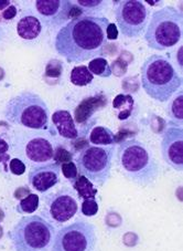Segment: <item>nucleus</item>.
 <instances>
[{
  "label": "nucleus",
  "mask_w": 183,
  "mask_h": 251,
  "mask_svg": "<svg viewBox=\"0 0 183 251\" xmlns=\"http://www.w3.org/2000/svg\"><path fill=\"white\" fill-rule=\"evenodd\" d=\"M105 17L83 16L69 20L55 37L56 52L69 63H81L101 58L107 45Z\"/></svg>",
  "instance_id": "f257e3e1"
},
{
  "label": "nucleus",
  "mask_w": 183,
  "mask_h": 251,
  "mask_svg": "<svg viewBox=\"0 0 183 251\" xmlns=\"http://www.w3.org/2000/svg\"><path fill=\"white\" fill-rule=\"evenodd\" d=\"M117 163L126 178L146 187L154 184L160 174V166L149 147L138 140L121 142L117 147Z\"/></svg>",
  "instance_id": "f03ea898"
},
{
  "label": "nucleus",
  "mask_w": 183,
  "mask_h": 251,
  "mask_svg": "<svg viewBox=\"0 0 183 251\" xmlns=\"http://www.w3.org/2000/svg\"><path fill=\"white\" fill-rule=\"evenodd\" d=\"M182 77L164 55L152 54L141 66V84L148 97L157 102L169 101L182 86Z\"/></svg>",
  "instance_id": "7ed1b4c3"
},
{
  "label": "nucleus",
  "mask_w": 183,
  "mask_h": 251,
  "mask_svg": "<svg viewBox=\"0 0 183 251\" xmlns=\"http://www.w3.org/2000/svg\"><path fill=\"white\" fill-rule=\"evenodd\" d=\"M55 229L41 216H23L8 232L14 251H51Z\"/></svg>",
  "instance_id": "20e7f679"
},
{
  "label": "nucleus",
  "mask_w": 183,
  "mask_h": 251,
  "mask_svg": "<svg viewBox=\"0 0 183 251\" xmlns=\"http://www.w3.org/2000/svg\"><path fill=\"white\" fill-rule=\"evenodd\" d=\"M183 15L172 6L155 11L148 23L145 41L148 48L164 51L178 45L182 38Z\"/></svg>",
  "instance_id": "39448f33"
},
{
  "label": "nucleus",
  "mask_w": 183,
  "mask_h": 251,
  "mask_svg": "<svg viewBox=\"0 0 183 251\" xmlns=\"http://www.w3.org/2000/svg\"><path fill=\"white\" fill-rule=\"evenodd\" d=\"M5 118L12 124L32 129H46L49 125V107L40 95L23 91L7 102Z\"/></svg>",
  "instance_id": "423d86ee"
},
{
  "label": "nucleus",
  "mask_w": 183,
  "mask_h": 251,
  "mask_svg": "<svg viewBox=\"0 0 183 251\" xmlns=\"http://www.w3.org/2000/svg\"><path fill=\"white\" fill-rule=\"evenodd\" d=\"M115 152V145L85 147L76 158L78 174L97 186L105 185L111 177Z\"/></svg>",
  "instance_id": "0eeeda50"
},
{
  "label": "nucleus",
  "mask_w": 183,
  "mask_h": 251,
  "mask_svg": "<svg viewBox=\"0 0 183 251\" xmlns=\"http://www.w3.org/2000/svg\"><path fill=\"white\" fill-rule=\"evenodd\" d=\"M96 247L97 233L94 225L77 220L55 233L51 251H95Z\"/></svg>",
  "instance_id": "6e6552de"
},
{
  "label": "nucleus",
  "mask_w": 183,
  "mask_h": 251,
  "mask_svg": "<svg viewBox=\"0 0 183 251\" xmlns=\"http://www.w3.org/2000/svg\"><path fill=\"white\" fill-rule=\"evenodd\" d=\"M115 18L121 34L135 39L146 31L150 20V10L142 1L123 0L115 7Z\"/></svg>",
  "instance_id": "1a4fd4ad"
},
{
  "label": "nucleus",
  "mask_w": 183,
  "mask_h": 251,
  "mask_svg": "<svg viewBox=\"0 0 183 251\" xmlns=\"http://www.w3.org/2000/svg\"><path fill=\"white\" fill-rule=\"evenodd\" d=\"M163 161L178 172L183 171V129L178 124L169 123L161 140Z\"/></svg>",
  "instance_id": "9d476101"
},
{
  "label": "nucleus",
  "mask_w": 183,
  "mask_h": 251,
  "mask_svg": "<svg viewBox=\"0 0 183 251\" xmlns=\"http://www.w3.org/2000/svg\"><path fill=\"white\" fill-rule=\"evenodd\" d=\"M78 211V202L75 196L69 192H60L46 199L45 214L58 224L72 219Z\"/></svg>",
  "instance_id": "9b49d317"
},
{
  "label": "nucleus",
  "mask_w": 183,
  "mask_h": 251,
  "mask_svg": "<svg viewBox=\"0 0 183 251\" xmlns=\"http://www.w3.org/2000/svg\"><path fill=\"white\" fill-rule=\"evenodd\" d=\"M36 9L46 25L58 27L73 18L74 5L68 0H38Z\"/></svg>",
  "instance_id": "f8f14e48"
},
{
  "label": "nucleus",
  "mask_w": 183,
  "mask_h": 251,
  "mask_svg": "<svg viewBox=\"0 0 183 251\" xmlns=\"http://www.w3.org/2000/svg\"><path fill=\"white\" fill-rule=\"evenodd\" d=\"M61 167L56 163L33 166L29 172L28 180L33 189L46 193L60 181Z\"/></svg>",
  "instance_id": "ddd939ff"
},
{
  "label": "nucleus",
  "mask_w": 183,
  "mask_h": 251,
  "mask_svg": "<svg viewBox=\"0 0 183 251\" xmlns=\"http://www.w3.org/2000/svg\"><path fill=\"white\" fill-rule=\"evenodd\" d=\"M25 155L33 163H46L54 158V150L51 143L43 137H36L25 145Z\"/></svg>",
  "instance_id": "4468645a"
},
{
  "label": "nucleus",
  "mask_w": 183,
  "mask_h": 251,
  "mask_svg": "<svg viewBox=\"0 0 183 251\" xmlns=\"http://www.w3.org/2000/svg\"><path fill=\"white\" fill-rule=\"evenodd\" d=\"M52 122L55 125L59 134L68 140H75L78 137V131L74 123L71 113L67 110H58L52 114Z\"/></svg>",
  "instance_id": "2eb2a0df"
},
{
  "label": "nucleus",
  "mask_w": 183,
  "mask_h": 251,
  "mask_svg": "<svg viewBox=\"0 0 183 251\" xmlns=\"http://www.w3.org/2000/svg\"><path fill=\"white\" fill-rule=\"evenodd\" d=\"M42 31L41 21L34 16H24L17 24V33L21 39L31 41L37 39Z\"/></svg>",
  "instance_id": "dca6fc26"
},
{
  "label": "nucleus",
  "mask_w": 183,
  "mask_h": 251,
  "mask_svg": "<svg viewBox=\"0 0 183 251\" xmlns=\"http://www.w3.org/2000/svg\"><path fill=\"white\" fill-rule=\"evenodd\" d=\"M106 104V101L103 98H89L82 101L80 105L75 110V120L77 123H84L93 116L95 111L101 109Z\"/></svg>",
  "instance_id": "f3484780"
},
{
  "label": "nucleus",
  "mask_w": 183,
  "mask_h": 251,
  "mask_svg": "<svg viewBox=\"0 0 183 251\" xmlns=\"http://www.w3.org/2000/svg\"><path fill=\"white\" fill-rule=\"evenodd\" d=\"M134 105V99L129 94H118L113 101V109L120 121L127 120L132 115Z\"/></svg>",
  "instance_id": "a211bd4d"
},
{
  "label": "nucleus",
  "mask_w": 183,
  "mask_h": 251,
  "mask_svg": "<svg viewBox=\"0 0 183 251\" xmlns=\"http://www.w3.org/2000/svg\"><path fill=\"white\" fill-rule=\"evenodd\" d=\"M90 141L92 144L96 145H114L115 135L106 126H95L92 129Z\"/></svg>",
  "instance_id": "6ab92c4d"
},
{
  "label": "nucleus",
  "mask_w": 183,
  "mask_h": 251,
  "mask_svg": "<svg viewBox=\"0 0 183 251\" xmlns=\"http://www.w3.org/2000/svg\"><path fill=\"white\" fill-rule=\"evenodd\" d=\"M72 183H73L74 188L76 189L78 197L83 199H90V198L95 199L97 190L94 188L93 183H91V181L87 178H85L84 176L82 175L77 176Z\"/></svg>",
  "instance_id": "aec40b11"
},
{
  "label": "nucleus",
  "mask_w": 183,
  "mask_h": 251,
  "mask_svg": "<svg viewBox=\"0 0 183 251\" xmlns=\"http://www.w3.org/2000/svg\"><path fill=\"white\" fill-rule=\"evenodd\" d=\"M94 79V75L90 72L89 68L85 66H78L73 68L71 72V80L72 83L76 86H86L89 85Z\"/></svg>",
  "instance_id": "412c9836"
},
{
  "label": "nucleus",
  "mask_w": 183,
  "mask_h": 251,
  "mask_svg": "<svg viewBox=\"0 0 183 251\" xmlns=\"http://www.w3.org/2000/svg\"><path fill=\"white\" fill-rule=\"evenodd\" d=\"M89 70L92 75L101 77H110L112 75V68L108 64L107 60L104 58H96L91 60L89 63Z\"/></svg>",
  "instance_id": "4be33fe9"
},
{
  "label": "nucleus",
  "mask_w": 183,
  "mask_h": 251,
  "mask_svg": "<svg viewBox=\"0 0 183 251\" xmlns=\"http://www.w3.org/2000/svg\"><path fill=\"white\" fill-rule=\"evenodd\" d=\"M39 207V197L36 194H30L27 197L21 199L17 206V211L19 214H32Z\"/></svg>",
  "instance_id": "5701e85b"
},
{
  "label": "nucleus",
  "mask_w": 183,
  "mask_h": 251,
  "mask_svg": "<svg viewBox=\"0 0 183 251\" xmlns=\"http://www.w3.org/2000/svg\"><path fill=\"white\" fill-rule=\"evenodd\" d=\"M169 112L171 119L174 121V124L179 123L180 125L183 122V97L181 92L172 101Z\"/></svg>",
  "instance_id": "b1692460"
},
{
  "label": "nucleus",
  "mask_w": 183,
  "mask_h": 251,
  "mask_svg": "<svg viewBox=\"0 0 183 251\" xmlns=\"http://www.w3.org/2000/svg\"><path fill=\"white\" fill-rule=\"evenodd\" d=\"M76 6L83 12L89 11V14H93L95 11L102 10L106 6V2L101 0H78L76 1Z\"/></svg>",
  "instance_id": "393cba45"
},
{
  "label": "nucleus",
  "mask_w": 183,
  "mask_h": 251,
  "mask_svg": "<svg viewBox=\"0 0 183 251\" xmlns=\"http://www.w3.org/2000/svg\"><path fill=\"white\" fill-rule=\"evenodd\" d=\"M82 213L84 216H87V217H92V216L96 215L98 213V204L96 199H84L82 204Z\"/></svg>",
  "instance_id": "a878e982"
},
{
  "label": "nucleus",
  "mask_w": 183,
  "mask_h": 251,
  "mask_svg": "<svg viewBox=\"0 0 183 251\" xmlns=\"http://www.w3.org/2000/svg\"><path fill=\"white\" fill-rule=\"evenodd\" d=\"M61 172L63 173V175L67 177L69 180L73 181L74 179L77 177V167L75 165V163L73 162H65L63 164H61Z\"/></svg>",
  "instance_id": "bb28decb"
},
{
  "label": "nucleus",
  "mask_w": 183,
  "mask_h": 251,
  "mask_svg": "<svg viewBox=\"0 0 183 251\" xmlns=\"http://www.w3.org/2000/svg\"><path fill=\"white\" fill-rule=\"evenodd\" d=\"M9 168H10L12 174H15V175H23L25 172L24 163L19 158L11 159L9 163Z\"/></svg>",
  "instance_id": "cd10ccee"
},
{
  "label": "nucleus",
  "mask_w": 183,
  "mask_h": 251,
  "mask_svg": "<svg viewBox=\"0 0 183 251\" xmlns=\"http://www.w3.org/2000/svg\"><path fill=\"white\" fill-rule=\"evenodd\" d=\"M106 37L107 40H116L118 38V30L115 24H110L106 29Z\"/></svg>",
  "instance_id": "c85d7f7f"
},
{
  "label": "nucleus",
  "mask_w": 183,
  "mask_h": 251,
  "mask_svg": "<svg viewBox=\"0 0 183 251\" xmlns=\"http://www.w3.org/2000/svg\"><path fill=\"white\" fill-rule=\"evenodd\" d=\"M2 15H3V18L7 19V20L14 19L15 17H16V15H17V8L15 6L10 5L5 11H3Z\"/></svg>",
  "instance_id": "c756f323"
},
{
  "label": "nucleus",
  "mask_w": 183,
  "mask_h": 251,
  "mask_svg": "<svg viewBox=\"0 0 183 251\" xmlns=\"http://www.w3.org/2000/svg\"><path fill=\"white\" fill-rule=\"evenodd\" d=\"M8 151V144L6 141H3L2 138H0V155L5 154Z\"/></svg>",
  "instance_id": "7c9ffc66"
},
{
  "label": "nucleus",
  "mask_w": 183,
  "mask_h": 251,
  "mask_svg": "<svg viewBox=\"0 0 183 251\" xmlns=\"http://www.w3.org/2000/svg\"><path fill=\"white\" fill-rule=\"evenodd\" d=\"M10 2L9 1H0V9H2L3 7H9Z\"/></svg>",
  "instance_id": "2f4dec72"
},
{
  "label": "nucleus",
  "mask_w": 183,
  "mask_h": 251,
  "mask_svg": "<svg viewBox=\"0 0 183 251\" xmlns=\"http://www.w3.org/2000/svg\"><path fill=\"white\" fill-rule=\"evenodd\" d=\"M2 37H3V31H2V29H1V27H0V41H1V39H2Z\"/></svg>",
  "instance_id": "473e14b6"
}]
</instances>
